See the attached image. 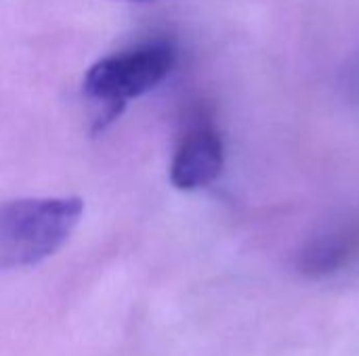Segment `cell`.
Returning a JSON list of instances; mask_svg holds the SVG:
<instances>
[{
  "label": "cell",
  "instance_id": "obj_3",
  "mask_svg": "<svg viewBox=\"0 0 359 356\" xmlns=\"http://www.w3.org/2000/svg\"><path fill=\"white\" fill-rule=\"evenodd\" d=\"M225 166L223 138L210 124L191 126L172 157L170 183L179 191H198L212 185Z\"/></svg>",
  "mask_w": 359,
  "mask_h": 356
},
{
  "label": "cell",
  "instance_id": "obj_2",
  "mask_svg": "<svg viewBox=\"0 0 359 356\" xmlns=\"http://www.w3.org/2000/svg\"><path fill=\"white\" fill-rule=\"evenodd\" d=\"M177 50L166 40H154L99 59L84 76V97L99 107L97 126L114 122L128 101L151 92L172 71Z\"/></svg>",
  "mask_w": 359,
  "mask_h": 356
},
{
  "label": "cell",
  "instance_id": "obj_1",
  "mask_svg": "<svg viewBox=\"0 0 359 356\" xmlns=\"http://www.w3.org/2000/svg\"><path fill=\"white\" fill-rule=\"evenodd\" d=\"M84 212L78 197L13 199L0 204V271L34 266L59 252Z\"/></svg>",
  "mask_w": 359,
  "mask_h": 356
},
{
  "label": "cell",
  "instance_id": "obj_5",
  "mask_svg": "<svg viewBox=\"0 0 359 356\" xmlns=\"http://www.w3.org/2000/svg\"><path fill=\"white\" fill-rule=\"evenodd\" d=\"M135 2H145V0H135Z\"/></svg>",
  "mask_w": 359,
  "mask_h": 356
},
{
  "label": "cell",
  "instance_id": "obj_4",
  "mask_svg": "<svg viewBox=\"0 0 359 356\" xmlns=\"http://www.w3.org/2000/svg\"><path fill=\"white\" fill-rule=\"evenodd\" d=\"M359 256V222L332 229L316 237L299 256V269L307 277H328L343 271Z\"/></svg>",
  "mask_w": 359,
  "mask_h": 356
}]
</instances>
